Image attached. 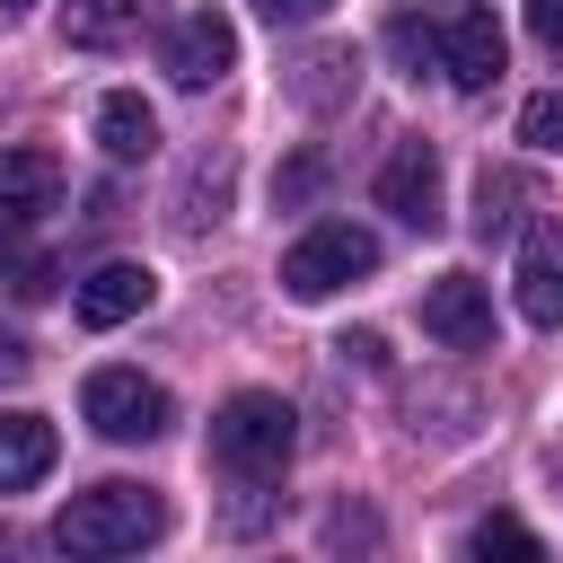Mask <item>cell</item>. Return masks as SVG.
Segmentation results:
<instances>
[{"label": "cell", "mask_w": 563, "mask_h": 563, "mask_svg": "<svg viewBox=\"0 0 563 563\" xmlns=\"http://www.w3.org/2000/svg\"><path fill=\"white\" fill-rule=\"evenodd\" d=\"M422 334H431V343H449V352L493 343V290H484L475 273H440V282L422 290Z\"/></svg>", "instance_id": "ba28073f"}, {"label": "cell", "mask_w": 563, "mask_h": 563, "mask_svg": "<svg viewBox=\"0 0 563 563\" xmlns=\"http://www.w3.org/2000/svg\"><path fill=\"white\" fill-rule=\"evenodd\" d=\"M255 18H273V26H317L325 0H255Z\"/></svg>", "instance_id": "cb8c5ba5"}, {"label": "cell", "mask_w": 563, "mask_h": 563, "mask_svg": "<svg viewBox=\"0 0 563 563\" xmlns=\"http://www.w3.org/2000/svg\"><path fill=\"white\" fill-rule=\"evenodd\" d=\"M440 70H449V88H466V97L493 88V79H501V18L466 0V9L440 26Z\"/></svg>", "instance_id": "9c48e42d"}, {"label": "cell", "mask_w": 563, "mask_h": 563, "mask_svg": "<svg viewBox=\"0 0 563 563\" xmlns=\"http://www.w3.org/2000/svg\"><path fill=\"white\" fill-rule=\"evenodd\" d=\"M150 18H158V0H62V44L114 53V44H132Z\"/></svg>", "instance_id": "7c38bea8"}, {"label": "cell", "mask_w": 563, "mask_h": 563, "mask_svg": "<svg viewBox=\"0 0 563 563\" xmlns=\"http://www.w3.org/2000/svg\"><path fill=\"white\" fill-rule=\"evenodd\" d=\"M53 457H62V440H53V422H44V413H0V493L44 484V475H53Z\"/></svg>", "instance_id": "4fadbf2b"}, {"label": "cell", "mask_w": 563, "mask_h": 563, "mask_svg": "<svg viewBox=\"0 0 563 563\" xmlns=\"http://www.w3.org/2000/svg\"><path fill=\"white\" fill-rule=\"evenodd\" d=\"M18 9H26V0H0V18H18Z\"/></svg>", "instance_id": "4316f807"}, {"label": "cell", "mask_w": 563, "mask_h": 563, "mask_svg": "<svg viewBox=\"0 0 563 563\" xmlns=\"http://www.w3.org/2000/svg\"><path fill=\"white\" fill-rule=\"evenodd\" d=\"M79 413L97 422V440H158V431L176 422L167 387H158V378H141V369H88Z\"/></svg>", "instance_id": "277c9868"}, {"label": "cell", "mask_w": 563, "mask_h": 563, "mask_svg": "<svg viewBox=\"0 0 563 563\" xmlns=\"http://www.w3.org/2000/svg\"><path fill=\"white\" fill-rule=\"evenodd\" d=\"M44 290H53V255H9V264H0V299L35 308Z\"/></svg>", "instance_id": "d6986e66"}, {"label": "cell", "mask_w": 563, "mask_h": 563, "mask_svg": "<svg viewBox=\"0 0 563 563\" xmlns=\"http://www.w3.org/2000/svg\"><path fill=\"white\" fill-rule=\"evenodd\" d=\"M528 35H537L545 53H563V0H528Z\"/></svg>", "instance_id": "603a6c76"}, {"label": "cell", "mask_w": 563, "mask_h": 563, "mask_svg": "<svg viewBox=\"0 0 563 563\" xmlns=\"http://www.w3.org/2000/svg\"><path fill=\"white\" fill-rule=\"evenodd\" d=\"M519 317L528 325H563V220H537L519 246Z\"/></svg>", "instance_id": "8fae6325"}, {"label": "cell", "mask_w": 563, "mask_h": 563, "mask_svg": "<svg viewBox=\"0 0 563 563\" xmlns=\"http://www.w3.org/2000/svg\"><path fill=\"white\" fill-rule=\"evenodd\" d=\"M334 352H343V361H361V369H387V343H378V334H343Z\"/></svg>", "instance_id": "d4e9b609"}, {"label": "cell", "mask_w": 563, "mask_h": 563, "mask_svg": "<svg viewBox=\"0 0 563 563\" xmlns=\"http://www.w3.org/2000/svg\"><path fill=\"white\" fill-rule=\"evenodd\" d=\"M150 299H158V273H150V264H132V255H114V264H97V273H88V282L70 290V308H79V325H97V334H106V325H123V317H141Z\"/></svg>", "instance_id": "30bf717a"}, {"label": "cell", "mask_w": 563, "mask_h": 563, "mask_svg": "<svg viewBox=\"0 0 563 563\" xmlns=\"http://www.w3.org/2000/svg\"><path fill=\"white\" fill-rule=\"evenodd\" d=\"M528 202H537V185L519 167H484L475 176V238H510L528 220Z\"/></svg>", "instance_id": "9a60e30c"}, {"label": "cell", "mask_w": 563, "mask_h": 563, "mask_svg": "<svg viewBox=\"0 0 563 563\" xmlns=\"http://www.w3.org/2000/svg\"><path fill=\"white\" fill-rule=\"evenodd\" d=\"M361 273H378V238H369L361 220H317L308 238L282 246V290H290V299H334V290H352Z\"/></svg>", "instance_id": "3957f363"}, {"label": "cell", "mask_w": 563, "mask_h": 563, "mask_svg": "<svg viewBox=\"0 0 563 563\" xmlns=\"http://www.w3.org/2000/svg\"><path fill=\"white\" fill-rule=\"evenodd\" d=\"M97 141H106V158H150L158 150V114H150V97H132V88H106L97 97Z\"/></svg>", "instance_id": "5bb4252c"}, {"label": "cell", "mask_w": 563, "mask_h": 563, "mask_svg": "<svg viewBox=\"0 0 563 563\" xmlns=\"http://www.w3.org/2000/svg\"><path fill=\"white\" fill-rule=\"evenodd\" d=\"M343 70H361V62H352V53H317L308 79H299V97H308V106H334V97H343Z\"/></svg>", "instance_id": "44dd1931"}, {"label": "cell", "mask_w": 563, "mask_h": 563, "mask_svg": "<svg viewBox=\"0 0 563 563\" xmlns=\"http://www.w3.org/2000/svg\"><path fill=\"white\" fill-rule=\"evenodd\" d=\"M26 369H35V352H26V343H9V334H0V378H26Z\"/></svg>", "instance_id": "484cf974"}, {"label": "cell", "mask_w": 563, "mask_h": 563, "mask_svg": "<svg viewBox=\"0 0 563 563\" xmlns=\"http://www.w3.org/2000/svg\"><path fill=\"white\" fill-rule=\"evenodd\" d=\"M167 537V501L150 493V484H88V493H70V510L53 519V545L62 554H141V545H158Z\"/></svg>", "instance_id": "6da1fadb"}, {"label": "cell", "mask_w": 563, "mask_h": 563, "mask_svg": "<svg viewBox=\"0 0 563 563\" xmlns=\"http://www.w3.org/2000/svg\"><path fill=\"white\" fill-rule=\"evenodd\" d=\"M211 457H220L238 484H273V475L299 457V413H290V396H273V387L229 396V405L211 413Z\"/></svg>", "instance_id": "7a4b0ae2"}, {"label": "cell", "mask_w": 563, "mask_h": 563, "mask_svg": "<svg viewBox=\"0 0 563 563\" xmlns=\"http://www.w3.org/2000/svg\"><path fill=\"white\" fill-rule=\"evenodd\" d=\"M369 194H378V211H396L405 229L431 238V229H440V150H431V141H396Z\"/></svg>", "instance_id": "8992f818"}, {"label": "cell", "mask_w": 563, "mask_h": 563, "mask_svg": "<svg viewBox=\"0 0 563 563\" xmlns=\"http://www.w3.org/2000/svg\"><path fill=\"white\" fill-rule=\"evenodd\" d=\"M44 211H62V158L53 150H0V246L26 238Z\"/></svg>", "instance_id": "52a82bcc"}, {"label": "cell", "mask_w": 563, "mask_h": 563, "mask_svg": "<svg viewBox=\"0 0 563 563\" xmlns=\"http://www.w3.org/2000/svg\"><path fill=\"white\" fill-rule=\"evenodd\" d=\"M220 194H229V158H202V167H194V185H185V211H176V229H202V220H220Z\"/></svg>", "instance_id": "ac0fdd59"}, {"label": "cell", "mask_w": 563, "mask_h": 563, "mask_svg": "<svg viewBox=\"0 0 563 563\" xmlns=\"http://www.w3.org/2000/svg\"><path fill=\"white\" fill-rule=\"evenodd\" d=\"M317 185H325V158H290V167L273 176V202H308Z\"/></svg>", "instance_id": "7402d4cb"}, {"label": "cell", "mask_w": 563, "mask_h": 563, "mask_svg": "<svg viewBox=\"0 0 563 563\" xmlns=\"http://www.w3.org/2000/svg\"><path fill=\"white\" fill-rule=\"evenodd\" d=\"M466 554H519V563H537V554H545V537H537L528 519L493 510V519H475V528H466Z\"/></svg>", "instance_id": "2e32d148"}, {"label": "cell", "mask_w": 563, "mask_h": 563, "mask_svg": "<svg viewBox=\"0 0 563 563\" xmlns=\"http://www.w3.org/2000/svg\"><path fill=\"white\" fill-rule=\"evenodd\" d=\"M519 141L528 150H563V88H545V97L519 106Z\"/></svg>", "instance_id": "ffe728a7"}, {"label": "cell", "mask_w": 563, "mask_h": 563, "mask_svg": "<svg viewBox=\"0 0 563 563\" xmlns=\"http://www.w3.org/2000/svg\"><path fill=\"white\" fill-rule=\"evenodd\" d=\"M167 79L176 88H211V79H229L238 70V26L220 18V9H185L176 26H167Z\"/></svg>", "instance_id": "5b68a950"}, {"label": "cell", "mask_w": 563, "mask_h": 563, "mask_svg": "<svg viewBox=\"0 0 563 563\" xmlns=\"http://www.w3.org/2000/svg\"><path fill=\"white\" fill-rule=\"evenodd\" d=\"M387 53H396V62H405V70L422 79V70H440V26H422V18L405 9V18L387 26Z\"/></svg>", "instance_id": "e0dca14e"}]
</instances>
